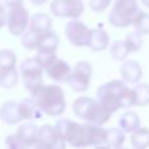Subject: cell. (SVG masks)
<instances>
[{"mask_svg":"<svg viewBox=\"0 0 149 149\" xmlns=\"http://www.w3.org/2000/svg\"><path fill=\"white\" fill-rule=\"evenodd\" d=\"M58 136L74 148L106 145V128L100 124L76 123L71 119H59L54 126Z\"/></svg>","mask_w":149,"mask_h":149,"instance_id":"1","label":"cell"},{"mask_svg":"<svg viewBox=\"0 0 149 149\" xmlns=\"http://www.w3.org/2000/svg\"><path fill=\"white\" fill-rule=\"evenodd\" d=\"M97 101L111 114L119 109L135 106L134 88H128L122 80H111L97 89Z\"/></svg>","mask_w":149,"mask_h":149,"instance_id":"2","label":"cell"},{"mask_svg":"<svg viewBox=\"0 0 149 149\" xmlns=\"http://www.w3.org/2000/svg\"><path fill=\"white\" fill-rule=\"evenodd\" d=\"M31 98L39 110L49 116H60L67 107L64 90L59 85H41L31 93Z\"/></svg>","mask_w":149,"mask_h":149,"instance_id":"3","label":"cell"},{"mask_svg":"<svg viewBox=\"0 0 149 149\" xmlns=\"http://www.w3.org/2000/svg\"><path fill=\"white\" fill-rule=\"evenodd\" d=\"M73 114L77 118L82 119L85 122H89L93 124L103 126L107 123L111 118V113L105 109L98 101L93 100L90 97L82 95L73 101Z\"/></svg>","mask_w":149,"mask_h":149,"instance_id":"4","label":"cell"},{"mask_svg":"<svg viewBox=\"0 0 149 149\" xmlns=\"http://www.w3.org/2000/svg\"><path fill=\"white\" fill-rule=\"evenodd\" d=\"M139 12L137 0H116L109 13V24L114 28H127L132 25Z\"/></svg>","mask_w":149,"mask_h":149,"instance_id":"5","label":"cell"},{"mask_svg":"<svg viewBox=\"0 0 149 149\" xmlns=\"http://www.w3.org/2000/svg\"><path fill=\"white\" fill-rule=\"evenodd\" d=\"M20 76L24 86L29 93H33L43 85V68L38 64L36 58H28L20 64Z\"/></svg>","mask_w":149,"mask_h":149,"instance_id":"6","label":"cell"},{"mask_svg":"<svg viewBox=\"0 0 149 149\" xmlns=\"http://www.w3.org/2000/svg\"><path fill=\"white\" fill-rule=\"evenodd\" d=\"M93 74V67L88 60H80L71 71L68 85L77 93H84L89 89L90 79Z\"/></svg>","mask_w":149,"mask_h":149,"instance_id":"7","label":"cell"},{"mask_svg":"<svg viewBox=\"0 0 149 149\" xmlns=\"http://www.w3.org/2000/svg\"><path fill=\"white\" fill-rule=\"evenodd\" d=\"M29 21H30V16H29L28 9L22 4L9 7V10L7 12L5 25L8 26V30L12 36L20 37L24 31L28 30Z\"/></svg>","mask_w":149,"mask_h":149,"instance_id":"8","label":"cell"},{"mask_svg":"<svg viewBox=\"0 0 149 149\" xmlns=\"http://www.w3.org/2000/svg\"><path fill=\"white\" fill-rule=\"evenodd\" d=\"M64 33L67 39L76 47H84L89 45L90 33L92 29L88 28L84 22L79 21L77 18H72L70 22L65 25Z\"/></svg>","mask_w":149,"mask_h":149,"instance_id":"9","label":"cell"},{"mask_svg":"<svg viewBox=\"0 0 149 149\" xmlns=\"http://www.w3.org/2000/svg\"><path fill=\"white\" fill-rule=\"evenodd\" d=\"M50 9L56 17L79 18L84 13L85 5L82 0H52Z\"/></svg>","mask_w":149,"mask_h":149,"instance_id":"10","label":"cell"},{"mask_svg":"<svg viewBox=\"0 0 149 149\" xmlns=\"http://www.w3.org/2000/svg\"><path fill=\"white\" fill-rule=\"evenodd\" d=\"M67 143L58 136L54 126L43 124L38 128V137H37V148L42 149H62Z\"/></svg>","mask_w":149,"mask_h":149,"instance_id":"11","label":"cell"},{"mask_svg":"<svg viewBox=\"0 0 149 149\" xmlns=\"http://www.w3.org/2000/svg\"><path fill=\"white\" fill-rule=\"evenodd\" d=\"M109 46H110V37H109L107 31L103 28V24L100 22L95 28L92 29L88 47L92 51L101 52V51H105L106 49H109Z\"/></svg>","mask_w":149,"mask_h":149,"instance_id":"12","label":"cell"},{"mask_svg":"<svg viewBox=\"0 0 149 149\" xmlns=\"http://www.w3.org/2000/svg\"><path fill=\"white\" fill-rule=\"evenodd\" d=\"M38 128L37 124L31 123L30 120L24 124H20V127L16 131V136L18 137L22 148L37 147V137H38Z\"/></svg>","mask_w":149,"mask_h":149,"instance_id":"13","label":"cell"},{"mask_svg":"<svg viewBox=\"0 0 149 149\" xmlns=\"http://www.w3.org/2000/svg\"><path fill=\"white\" fill-rule=\"evenodd\" d=\"M119 72L126 84H137L143 77V68L137 60H123Z\"/></svg>","mask_w":149,"mask_h":149,"instance_id":"14","label":"cell"},{"mask_svg":"<svg viewBox=\"0 0 149 149\" xmlns=\"http://www.w3.org/2000/svg\"><path fill=\"white\" fill-rule=\"evenodd\" d=\"M71 71H72V68L63 59H56L51 65H49V67L46 68L47 76L51 80H54L55 82H59V84H63V82L68 81Z\"/></svg>","mask_w":149,"mask_h":149,"instance_id":"15","label":"cell"},{"mask_svg":"<svg viewBox=\"0 0 149 149\" xmlns=\"http://www.w3.org/2000/svg\"><path fill=\"white\" fill-rule=\"evenodd\" d=\"M18 111L22 120H34V119H41L43 113L38 109L37 103L31 97L22 98L18 102Z\"/></svg>","mask_w":149,"mask_h":149,"instance_id":"16","label":"cell"},{"mask_svg":"<svg viewBox=\"0 0 149 149\" xmlns=\"http://www.w3.org/2000/svg\"><path fill=\"white\" fill-rule=\"evenodd\" d=\"M0 119L9 126L20 123L22 119H21L20 111H18V102L7 101V102L3 103L1 107H0Z\"/></svg>","mask_w":149,"mask_h":149,"instance_id":"17","label":"cell"},{"mask_svg":"<svg viewBox=\"0 0 149 149\" xmlns=\"http://www.w3.org/2000/svg\"><path fill=\"white\" fill-rule=\"evenodd\" d=\"M51 28H52L51 16L45 13V12H37L30 17L28 29L34 30V31H38V33H43V31L51 30Z\"/></svg>","mask_w":149,"mask_h":149,"instance_id":"18","label":"cell"},{"mask_svg":"<svg viewBox=\"0 0 149 149\" xmlns=\"http://www.w3.org/2000/svg\"><path fill=\"white\" fill-rule=\"evenodd\" d=\"M60 43V38L55 31L47 30L41 33L38 39V46L37 50H50V51H56Z\"/></svg>","mask_w":149,"mask_h":149,"instance_id":"19","label":"cell"},{"mask_svg":"<svg viewBox=\"0 0 149 149\" xmlns=\"http://www.w3.org/2000/svg\"><path fill=\"white\" fill-rule=\"evenodd\" d=\"M119 127L124 132H134L136 128L140 127V116L135 111H126L119 118Z\"/></svg>","mask_w":149,"mask_h":149,"instance_id":"20","label":"cell"},{"mask_svg":"<svg viewBox=\"0 0 149 149\" xmlns=\"http://www.w3.org/2000/svg\"><path fill=\"white\" fill-rule=\"evenodd\" d=\"M126 141V132L120 127H110L106 130V147L119 148Z\"/></svg>","mask_w":149,"mask_h":149,"instance_id":"21","label":"cell"},{"mask_svg":"<svg viewBox=\"0 0 149 149\" xmlns=\"http://www.w3.org/2000/svg\"><path fill=\"white\" fill-rule=\"evenodd\" d=\"M131 134V145L134 148L144 149L149 147V128L139 127Z\"/></svg>","mask_w":149,"mask_h":149,"instance_id":"22","label":"cell"},{"mask_svg":"<svg viewBox=\"0 0 149 149\" xmlns=\"http://www.w3.org/2000/svg\"><path fill=\"white\" fill-rule=\"evenodd\" d=\"M20 81V71L16 68L8 71H1L0 74V86L4 89H13Z\"/></svg>","mask_w":149,"mask_h":149,"instance_id":"23","label":"cell"},{"mask_svg":"<svg viewBox=\"0 0 149 149\" xmlns=\"http://www.w3.org/2000/svg\"><path fill=\"white\" fill-rule=\"evenodd\" d=\"M16 64H17V56L13 50H0V71H8L16 68Z\"/></svg>","mask_w":149,"mask_h":149,"instance_id":"24","label":"cell"},{"mask_svg":"<svg viewBox=\"0 0 149 149\" xmlns=\"http://www.w3.org/2000/svg\"><path fill=\"white\" fill-rule=\"evenodd\" d=\"M128 54H130V51L126 46L124 39L123 41H122V39H116V41H114L113 43L110 45V55L114 60H118V62L120 60V62H123V60H126Z\"/></svg>","mask_w":149,"mask_h":149,"instance_id":"25","label":"cell"},{"mask_svg":"<svg viewBox=\"0 0 149 149\" xmlns=\"http://www.w3.org/2000/svg\"><path fill=\"white\" fill-rule=\"evenodd\" d=\"M132 25L135 28V31L139 33L140 36H147V34H149V13L140 9L136 18L132 22Z\"/></svg>","mask_w":149,"mask_h":149,"instance_id":"26","label":"cell"},{"mask_svg":"<svg viewBox=\"0 0 149 149\" xmlns=\"http://www.w3.org/2000/svg\"><path fill=\"white\" fill-rule=\"evenodd\" d=\"M135 106H147L149 105V85L148 84H135Z\"/></svg>","mask_w":149,"mask_h":149,"instance_id":"27","label":"cell"},{"mask_svg":"<svg viewBox=\"0 0 149 149\" xmlns=\"http://www.w3.org/2000/svg\"><path fill=\"white\" fill-rule=\"evenodd\" d=\"M39 36H41V33L28 29L21 34V43L26 50H37Z\"/></svg>","mask_w":149,"mask_h":149,"instance_id":"28","label":"cell"},{"mask_svg":"<svg viewBox=\"0 0 149 149\" xmlns=\"http://www.w3.org/2000/svg\"><path fill=\"white\" fill-rule=\"evenodd\" d=\"M34 58L43 70H46L49 65H51L58 59L56 51H50V50H37V55Z\"/></svg>","mask_w":149,"mask_h":149,"instance_id":"29","label":"cell"},{"mask_svg":"<svg viewBox=\"0 0 149 149\" xmlns=\"http://www.w3.org/2000/svg\"><path fill=\"white\" fill-rule=\"evenodd\" d=\"M143 36H140L139 33L136 31H132V33H128L124 39L126 42V46L130 52H135V51H139L140 49L143 47Z\"/></svg>","mask_w":149,"mask_h":149,"instance_id":"30","label":"cell"},{"mask_svg":"<svg viewBox=\"0 0 149 149\" xmlns=\"http://www.w3.org/2000/svg\"><path fill=\"white\" fill-rule=\"evenodd\" d=\"M111 3H113V0H89V7L93 12L101 13L107 9Z\"/></svg>","mask_w":149,"mask_h":149,"instance_id":"31","label":"cell"},{"mask_svg":"<svg viewBox=\"0 0 149 149\" xmlns=\"http://www.w3.org/2000/svg\"><path fill=\"white\" fill-rule=\"evenodd\" d=\"M5 145H7L8 148H10V149L22 148V145H21V143H20V140H18V137L16 136V134L8 135V136L5 137Z\"/></svg>","mask_w":149,"mask_h":149,"instance_id":"32","label":"cell"},{"mask_svg":"<svg viewBox=\"0 0 149 149\" xmlns=\"http://www.w3.org/2000/svg\"><path fill=\"white\" fill-rule=\"evenodd\" d=\"M5 22H7V10H5L4 5L0 3V29L5 25Z\"/></svg>","mask_w":149,"mask_h":149,"instance_id":"33","label":"cell"},{"mask_svg":"<svg viewBox=\"0 0 149 149\" xmlns=\"http://www.w3.org/2000/svg\"><path fill=\"white\" fill-rule=\"evenodd\" d=\"M7 7H15V5H20L24 3V0H3Z\"/></svg>","mask_w":149,"mask_h":149,"instance_id":"34","label":"cell"},{"mask_svg":"<svg viewBox=\"0 0 149 149\" xmlns=\"http://www.w3.org/2000/svg\"><path fill=\"white\" fill-rule=\"evenodd\" d=\"M29 1H30L31 4H34V5H43L47 0H29Z\"/></svg>","mask_w":149,"mask_h":149,"instance_id":"35","label":"cell"},{"mask_svg":"<svg viewBox=\"0 0 149 149\" xmlns=\"http://www.w3.org/2000/svg\"><path fill=\"white\" fill-rule=\"evenodd\" d=\"M140 1H141L143 5H145L147 8H149V0H140Z\"/></svg>","mask_w":149,"mask_h":149,"instance_id":"36","label":"cell"},{"mask_svg":"<svg viewBox=\"0 0 149 149\" xmlns=\"http://www.w3.org/2000/svg\"><path fill=\"white\" fill-rule=\"evenodd\" d=\"M0 74H1V71H0Z\"/></svg>","mask_w":149,"mask_h":149,"instance_id":"37","label":"cell"}]
</instances>
